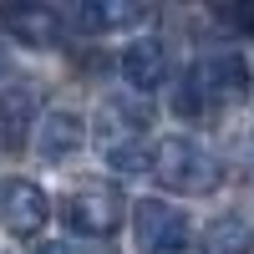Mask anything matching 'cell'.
Wrapping results in <instances>:
<instances>
[{
	"instance_id": "ba28073f",
	"label": "cell",
	"mask_w": 254,
	"mask_h": 254,
	"mask_svg": "<svg viewBox=\"0 0 254 254\" xmlns=\"http://www.w3.org/2000/svg\"><path fill=\"white\" fill-rule=\"evenodd\" d=\"M122 81L132 87L137 97H147V92H158V87H168V46L158 36H137L132 46L122 51Z\"/></svg>"
},
{
	"instance_id": "5bb4252c",
	"label": "cell",
	"mask_w": 254,
	"mask_h": 254,
	"mask_svg": "<svg viewBox=\"0 0 254 254\" xmlns=\"http://www.w3.org/2000/svg\"><path fill=\"white\" fill-rule=\"evenodd\" d=\"M0 76H5V46H0Z\"/></svg>"
},
{
	"instance_id": "2e32d148",
	"label": "cell",
	"mask_w": 254,
	"mask_h": 254,
	"mask_svg": "<svg viewBox=\"0 0 254 254\" xmlns=\"http://www.w3.org/2000/svg\"><path fill=\"white\" fill-rule=\"evenodd\" d=\"M0 254H5V249H0Z\"/></svg>"
},
{
	"instance_id": "9a60e30c",
	"label": "cell",
	"mask_w": 254,
	"mask_h": 254,
	"mask_svg": "<svg viewBox=\"0 0 254 254\" xmlns=\"http://www.w3.org/2000/svg\"><path fill=\"white\" fill-rule=\"evenodd\" d=\"M46 254H71V249H56V244H51V249H46Z\"/></svg>"
},
{
	"instance_id": "7a4b0ae2",
	"label": "cell",
	"mask_w": 254,
	"mask_h": 254,
	"mask_svg": "<svg viewBox=\"0 0 254 254\" xmlns=\"http://www.w3.org/2000/svg\"><path fill=\"white\" fill-rule=\"evenodd\" d=\"M147 173H153L168 193H183V198H208V193H219V183H224V163L214 147H203L198 137H158L153 142V153H147Z\"/></svg>"
},
{
	"instance_id": "9c48e42d",
	"label": "cell",
	"mask_w": 254,
	"mask_h": 254,
	"mask_svg": "<svg viewBox=\"0 0 254 254\" xmlns=\"http://www.w3.org/2000/svg\"><path fill=\"white\" fill-rule=\"evenodd\" d=\"M0 31H5L10 41H20V46H56L61 31H66V20H61V10L51 5H5L0 10Z\"/></svg>"
},
{
	"instance_id": "6da1fadb",
	"label": "cell",
	"mask_w": 254,
	"mask_h": 254,
	"mask_svg": "<svg viewBox=\"0 0 254 254\" xmlns=\"http://www.w3.org/2000/svg\"><path fill=\"white\" fill-rule=\"evenodd\" d=\"M254 92V71L239 51H203L193 66L183 71L178 92H173V112L183 122H203L208 112L239 107V102Z\"/></svg>"
},
{
	"instance_id": "277c9868",
	"label": "cell",
	"mask_w": 254,
	"mask_h": 254,
	"mask_svg": "<svg viewBox=\"0 0 254 254\" xmlns=\"http://www.w3.org/2000/svg\"><path fill=\"white\" fill-rule=\"evenodd\" d=\"M61 219H66L71 234L81 239H112L122 219H127V198L112 183H76L66 198H61Z\"/></svg>"
},
{
	"instance_id": "5b68a950",
	"label": "cell",
	"mask_w": 254,
	"mask_h": 254,
	"mask_svg": "<svg viewBox=\"0 0 254 254\" xmlns=\"http://www.w3.org/2000/svg\"><path fill=\"white\" fill-rule=\"evenodd\" d=\"M132 234L142 254H183L193 249V224H188L183 208L163 203V198H142L132 208Z\"/></svg>"
},
{
	"instance_id": "52a82bcc",
	"label": "cell",
	"mask_w": 254,
	"mask_h": 254,
	"mask_svg": "<svg viewBox=\"0 0 254 254\" xmlns=\"http://www.w3.org/2000/svg\"><path fill=\"white\" fill-rule=\"evenodd\" d=\"M147 15L153 10L132 5V0H81V5H71L61 20H71V26L87 31V36H117V31H137Z\"/></svg>"
},
{
	"instance_id": "8fae6325",
	"label": "cell",
	"mask_w": 254,
	"mask_h": 254,
	"mask_svg": "<svg viewBox=\"0 0 254 254\" xmlns=\"http://www.w3.org/2000/svg\"><path fill=\"white\" fill-rule=\"evenodd\" d=\"M36 87L31 81H15V87L0 92V132H5V142H20L36 127Z\"/></svg>"
},
{
	"instance_id": "7c38bea8",
	"label": "cell",
	"mask_w": 254,
	"mask_h": 254,
	"mask_svg": "<svg viewBox=\"0 0 254 254\" xmlns=\"http://www.w3.org/2000/svg\"><path fill=\"white\" fill-rule=\"evenodd\" d=\"M198 249L203 254H254V224L239 214H224L198 234Z\"/></svg>"
},
{
	"instance_id": "3957f363",
	"label": "cell",
	"mask_w": 254,
	"mask_h": 254,
	"mask_svg": "<svg viewBox=\"0 0 254 254\" xmlns=\"http://www.w3.org/2000/svg\"><path fill=\"white\" fill-rule=\"evenodd\" d=\"M153 117L137 97H107L97 107V153L112 173H147V153H153Z\"/></svg>"
},
{
	"instance_id": "8992f818",
	"label": "cell",
	"mask_w": 254,
	"mask_h": 254,
	"mask_svg": "<svg viewBox=\"0 0 254 254\" xmlns=\"http://www.w3.org/2000/svg\"><path fill=\"white\" fill-rule=\"evenodd\" d=\"M0 224L10 239H41L51 224V193L36 178H5L0 183Z\"/></svg>"
},
{
	"instance_id": "4fadbf2b",
	"label": "cell",
	"mask_w": 254,
	"mask_h": 254,
	"mask_svg": "<svg viewBox=\"0 0 254 254\" xmlns=\"http://www.w3.org/2000/svg\"><path fill=\"white\" fill-rule=\"evenodd\" d=\"M219 20H229V26H239V31H249V36H254V5H224V10H219Z\"/></svg>"
},
{
	"instance_id": "30bf717a",
	"label": "cell",
	"mask_w": 254,
	"mask_h": 254,
	"mask_svg": "<svg viewBox=\"0 0 254 254\" xmlns=\"http://www.w3.org/2000/svg\"><path fill=\"white\" fill-rule=\"evenodd\" d=\"M81 142H87V122H81V112L51 107V112L36 117V153L46 163H61V158L81 153Z\"/></svg>"
}]
</instances>
